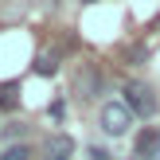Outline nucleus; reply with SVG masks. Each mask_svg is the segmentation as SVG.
Listing matches in <instances>:
<instances>
[{"label": "nucleus", "instance_id": "1", "mask_svg": "<svg viewBox=\"0 0 160 160\" xmlns=\"http://www.w3.org/2000/svg\"><path fill=\"white\" fill-rule=\"evenodd\" d=\"M133 125V113L125 102H106L102 106V133H109V137H125Z\"/></svg>", "mask_w": 160, "mask_h": 160}, {"label": "nucleus", "instance_id": "2", "mask_svg": "<svg viewBox=\"0 0 160 160\" xmlns=\"http://www.w3.org/2000/svg\"><path fill=\"white\" fill-rule=\"evenodd\" d=\"M125 106H129L133 117H152L156 113V94H152V86L129 82V86H125Z\"/></svg>", "mask_w": 160, "mask_h": 160}, {"label": "nucleus", "instance_id": "3", "mask_svg": "<svg viewBox=\"0 0 160 160\" xmlns=\"http://www.w3.org/2000/svg\"><path fill=\"white\" fill-rule=\"evenodd\" d=\"M70 156H74V141H70L67 133L47 137V160H70Z\"/></svg>", "mask_w": 160, "mask_h": 160}, {"label": "nucleus", "instance_id": "4", "mask_svg": "<svg viewBox=\"0 0 160 160\" xmlns=\"http://www.w3.org/2000/svg\"><path fill=\"white\" fill-rule=\"evenodd\" d=\"M160 152V133L156 129H145V133H141V137H137V156H156Z\"/></svg>", "mask_w": 160, "mask_h": 160}, {"label": "nucleus", "instance_id": "5", "mask_svg": "<svg viewBox=\"0 0 160 160\" xmlns=\"http://www.w3.org/2000/svg\"><path fill=\"white\" fill-rule=\"evenodd\" d=\"M59 70V55H35V74H55Z\"/></svg>", "mask_w": 160, "mask_h": 160}, {"label": "nucleus", "instance_id": "6", "mask_svg": "<svg viewBox=\"0 0 160 160\" xmlns=\"http://www.w3.org/2000/svg\"><path fill=\"white\" fill-rule=\"evenodd\" d=\"M16 94H20L16 82H4V86H0V109H12L16 106Z\"/></svg>", "mask_w": 160, "mask_h": 160}, {"label": "nucleus", "instance_id": "7", "mask_svg": "<svg viewBox=\"0 0 160 160\" xmlns=\"http://www.w3.org/2000/svg\"><path fill=\"white\" fill-rule=\"evenodd\" d=\"M0 160H31V148L28 145H12V148L0 152Z\"/></svg>", "mask_w": 160, "mask_h": 160}, {"label": "nucleus", "instance_id": "8", "mask_svg": "<svg viewBox=\"0 0 160 160\" xmlns=\"http://www.w3.org/2000/svg\"><path fill=\"white\" fill-rule=\"evenodd\" d=\"M47 113H51V117H55V121H59V117H62V113H67V106H62V102H51V109H47Z\"/></svg>", "mask_w": 160, "mask_h": 160}, {"label": "nucleus", "instance_id": "9", "mask_svg": "<svg viewBox=\"0 0 160 160\" xmlns=\"http://www.w3.org/2000/svg\"><path fill=\"white\" fill-rule=\"evenodd\" d=\"M86 160H109V152H106V148H90V152H86Z\"/></svg>", "mask_w": 160, "mask_h": 160}, {"label": "nucleus", "instance_id": "10", "mask_svg": "<svg viewBox=\"0 0 160 160\" xmlns=\"http://www.w3.org/2000/svg\"><path fill=\"white\" fill-rule=\"evenodd\" d=\"M148 160H160V152H156V156H148Z\"/></svg>", "mask_w": 160, "mask_h": 160}, {"label": "nucleus", "instance_id": "11", "mask_svg": "<svg viewBox=\"0 0 160 160\" xmlns=\"http://www.w3.org/2000/svg\"><path fill=\"white\" fill-rule=\"evenodd\" d=\"M82 4H94V0H82Z\"/></svg>", "mask_w": 160, "mask_h": 160}]
</instances>
